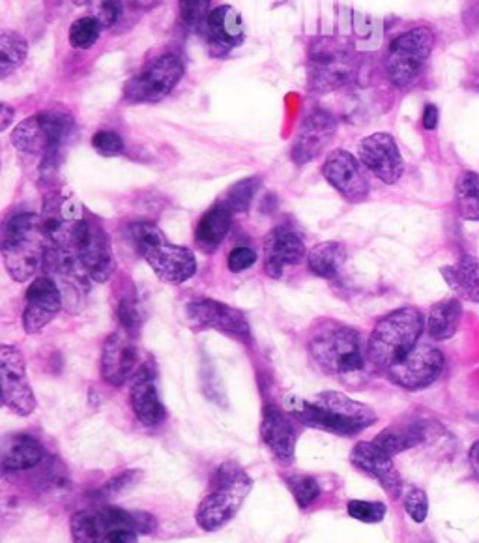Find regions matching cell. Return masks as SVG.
Here are the masks:
<instances>
[{"mask_svg": "<svg viewBox=\"0 0 479 543\" xmlns=\"http://www.w3.org/2000/svg\"><path fill=\"white\" fill-rule=\"evenodd\" d=\"M285 412L304 426L322 429L339 437H354L373 426L377 412L341 392H320L313 401L289 396L283 403Z\"/></svg>", "mask_w": 479, "mask_h": 543, "instance_id": "6da1fadb", "label": "cell"}, {"mask_svg": "<svg viewBox=\"0 0 479 543\" xmlns=\"http://www.w3.org/2000/svg\"><path fill=\"white\" fill-rule=\"evenodd\" d=\"M309 351L317 366L350 388H358L369 379V356L362 336L341 324L320 328L309 343Z\"/></svg>", "mask_w": 479, "mask_h": 543, "instance_id": "7a4b0ae2", "label": "cell"}, {"mask_svg": "<svg viewBox=\"0 0 479 543\" xmlns=\"http://www.w3.org/2000/svg\"><path fill=\"white\" fill-rule=\"evenodd\" d=\"M2 259L10 276L23 283L36 276L44 266L47 238L42 214L21 212L14 214L2 229Z\"/></svg>", "mask_w": 479, "mask_h": 543, "instance_id": "3957f363", "label": "cell"}, {"mask_svg": "<svg viewBox=\"0 0 479 543\" xmlns=\"http://www.w3.org/2000/svg\"><path fill=\"white\" fill-rule=\"evenodd\" d=\"M423 315L418 308H399L378 321L367 341V356L373 369L388 371L403 360L423 334Z\"/></svg>", "mask_w": 479, "mask_h": 543, "instance_id": "277c9868", "label": "cell"}, {"mask_svg": "<svg viewBox=\"0 0 479 543\" xmlns=\"http://www.w3.org/2000/svg\"><path fill=\"white\" fill-rule=\"evenodd\" d=\"M251 489L253 480L240 465L236 463L219 465L212 476L210 491L206 493V497L201 500L195 512L197 525L206 532L223 529L234 515L240 512Z\"/></svg>", "mask_w": 479, "mask_h": 543, "instance_id": "5b68a950", "label": "cell"}, {"mask_svg": "<svg viewBox=\"0 0 479 543\" xmlns=\"http://www.w3.org/2000/svg\"><path fill=\"white\" fill-rule=\"evenodd\" d=\"M135 250L143 255L154 274L171 285H180L197 274V259L193 251L169 242L158 225L139 221L130 227Z\"/></svg>", "mask_w": 479, "mask_h": 543, "instance_id": "8992f818", "label": "cell"}, {"mask_svg": "<svg viewBox=\"0 0 479 543\" xmlns=\"http://www.w3.org/2000/svg\"><path fill=\"white\" fill-rule=\"evenodd\" d=\"M75 133V120L66 109H47L34 117L25 118L14 133L12 145L23 154L44 156L45 169L57 163L60 148Z\"/></svg>", "mask_w": 479, "mask_h": 543, "instance_id": "52a82bcc", "label": "cell"}, {"mask_svg": "<svg viewBox=\"0 0 479 543\" xmlns=\"http://www.w3.org/2000/svg\"><path fill=\"white\" fill-rule=\"evenodd\" d=\"M358 74L352 47L345 40L322 36L309 47L307 77L309 89L326 94L349 85Z\"/></svg>", "mask_w": 479, "mask_h": 543, "instance_id": "ba28073f", "label": "cell"}, {"mask_svg": "<svg viewBox=\"0 0 479 543\" xmlns=\"http://www.w3.org/2000/svg\"><path fill=\"white\" fill-rule=\"evenodd\" d=\"M435 47V34L427 27L408 30L393 42L386 57V74L397 89H408L420 77Z\"/></svg>", "mask_w": 479, "mask_h": 543, "instance_id": "9c48e42d", "label": "cell"}, {"mask_svg": "<svg viewBox=\"0 0 479 543\" xmlns=\"http://www.w3.org/2000/svg\"><path fill=\"white\" fill-rule=\"evenodd\" d=\"M83 212H85L83 205L72 195L62 193L47 195L42 210L47 246L75 251L88 223Z\"/></svg>", "mask_w": 479, "mask_h": 543, "instance_id": "30bf717a", "label": "cell"}, {"mask_svg": "<svg viewBox=\"0 0 479 543\" xmlns=\"http://www.w3.org/2000/svg\"><path fill=\"white\" fill-rule=\"evenodd\" d=\"M184 77V62L167 53L152 60L141 74L131 77L124 87V98L131 103L160 102L167 98Z\"/></svg>", "mask_w": 479, "mask_h": 543, "instance_id": "8fae6325", "label": "cell"}, {"mask_svg": "<svg viewBox=\"0 0 479 543\" xmlns=\"http://www.w3.org/2000/svg\"><path fill=\"white\" fill-rule=\"evenodd\" d=\"M44 270L47 276L59 285L64 298V308L75 313L85 306L90 291V276L75 251L47 246Z\"/></svg>", "mask_w": 479, "mask_h": 543, "instance_id": "7c38bea8", "label": "cell"}, {"mask_svg": "<svg viewBox=\"0 0 479 543\" xmlns=\"http://www.w3.org/2000/svg\"><path fill=\"white\" fill-rule=\"evenodd\" d=\"M186 321L193 330H218L236 341L251 345V328L240 309L221 304L218 300L199 298L186 306Z\"/></svg>", "mask_w": 479, "mask_h": 543, "instance_id": "4fadbf2b", "label": "cell"}, {"mask_svg": "<svg viewBox=\"0 0 479 543\" xmlns=\"http://www.w3.org/2000/svg\"><path fill=\"white\" fill-rule=\"evenodd\" d=\"M442 371H444V354L433 345L420 341L403 360H399L386 371V377L399 388L418 392L438 381Z\"/></svg>", "mask_w": 479, "mask_h": 543, "instance_id": "5bb4252c", "label": "cell"}, {"mask_svg": "<svg viewBox=\"0 0 479 543\" xmlns=\"http://www.w3.org/2000/svg\"><path fill=\"white\" fill-rule=\"evenodd\" d=\"M0 384H2V403L17 416H30L36 411L38 403L27 381L25 356L12 345L0 349Z\"/></svg>", "mask_w": 479, "mask_h": 543, "instance_id": "9a60e30c", "label": "cell"}, {"mask_svg": "<svg viewBox=\"0 0 479 543\" xmlns=\"http://www.w3.org/2000/svg\"><path fill=\"white\" fill-rule=\"evenodd\" d=\"M131 409L146 427L160 426L167 418L158 392V369L152 360L143 362L130 381Z\"/></svg>", "mask_w": 479, "mask_h": 543, "instance_id": "2e32d148", "label": "cell"}, {"mask_svg": "<svg viewBox=\"0 0 479 543\" xmlns=\"http://www.w3.org/2000/svg\"><path fill=\"white\" fill-rule=\"evenodd\" d=\"M360 162L384 184H395L405 173V162L390 133H373L360 143Z\"/></svg>", "mask_w": 479, "mask_h": 543, "instance_id": "e0dca14e", "label": "cell"}, {"mask_svg": "<svg viewBox=\"0 0 479 543\" xmlns=\"http://www.w3.org/2000/svg\"><path fill=\"white\" fill-rule=\"evenodd\" d=\"M75 253L85 266L88 276L96 283H105L113 278L117 270V261L109 235L103 231L100 225L88 221L83 235L77 242Z\"/></svg>", "mask_w": 479, "mask_h": 543, "instance_id": "ac0fdd59", "label": "cell"}, {"mask_svg": "<svg viewBox=\"0 0 479 543\" xmlns=\"http://www.w3.org/2000/svg\"><path fill=\"white\" fill-rule=\"evenodd\" d=\"M203 30L208 53L214 59L227 57L246 38L242 15L229 4L216 6L208 15Z\"/></svg>", "mask_w": 479, "mask_h": 543, "instance_id": "d6986e66", "label": "cell"}, {"mask_svg": "<svg viewBox=\"0 0 479 543\" xmlns=\"http://www.w3.org/2000/svg\"><path fill=\"white\" fill-rule=\"evenodd\" d=\"M139 360L135 336L130 332L118 330L105 339L102 351V377L109 386L118 388L131 381Z\"/></svg>", "mask_w": 479, "mask_h": 543, "instance_id": "ffe728a7", "label": "cell"}, {"mask_svg": "<svg viewBox=\"0 0 479 543\" xmlns=\"http://www.w3.org/2000/svg\"><path fill=\"white\" fill-rule=\"evenodd\" d=\"M62 308H64V298L60 293L59 285L49 276L34 279L27 289V306L23 311L25 332L38 334L59 315Z\"/></svg>", "mask_w": 479, "mask_h": 543, "instance_id": "44dd1931", "label": "cell"}, {"mask_svg": "<svg viewBox=\"0 0 479 543\" xmlns=\"http://www.w3.org/2000/svg\"><path fill=\"white\" fill-rule=\"evenodd\" d=\"M322 175L350 203H360L369 195V182L363 175L362 162L347 150H335L322 167Z\"/></svg>", "mask_w": 479, "mask_h": 543, "instance_id": "7402d4cb", "label": "cell"}, {"mask_svg": "<svg viewBox=\"0 0 479 543\" xmlns=\"http://www.w3.org/2000/svg\"><path fill=\"white\" fill-rule=\"evenodd\" d=\"M350 463L358 470L377 480L380 487L392 497L399 499L403 493V480L393 465V457L384 454L375 442H360L352 448Z\"/></svg>", "mask_w": 479, "mask_h": 543, "instance_id": "603a6c76", "label": "cell"}, {"mask_svg": "<svg viewBox=\"0 0 479 543\" xmlns=\"http://www.w3.org/2000/svg\"><path fill=\"white\" fill-rule=\"evenodd\" d=\"M304 259V240L291 227L279 225L264 238V270L270 278H281L285 266L300 265Z\"/></svg>", "mask_w": 479, "mask_h": 543, "instance_id": "cb8c5ba5", "label": "cell"}, {"mask_svg": "<svg viewBox=\"0 0 479 543\" xmlns=\"http://www.w3.org/2000/svg\"><path fill=\"white\" fill-rule=\"evenodd\" d=\"M335 132H337V122L328 111H322V109L313 111L302 122L298 137L292 145V162L296 165H305L315 160L320 152L330 145Z\"/></svg>", "mask_w": 479, "mask_h": 543, "instance_id": "d4e9b609", "label": "cell"}, {"mask_svg": "<svg viewBox=\"0 0 479 543\" xmlns=\"http://www.w3.org/2000/svg\"><path fill=\"white\" fill-rule=\"evenodd\" d=\"M261 437L266 448L272 452L277 461L289 465L296 452V431L285 412L274 405L264 409L261 422Z\"/></svg>", "mask_w": 479, "mask_h": 543, "instance_id": "484cf974", "label": "cell"}, {"mask_svg": "<svg viewBox=\"0 0 479 543\" xmlns=\"http://www.w3.org/2000/svg\"><path fill=\"white\" fill-rule=\"evenodd\" d=\"M233 216V212L221 201H218L210 210H206L195 229L197 248L203 253H214L218 250L233 227Z\"/></svg>", "mask_w": 479, "mask_h": 543, "instance_id": "4316f807", "label": "cell"}, {"mask_svg": "<svg viewBox=\"0 0 479 543\" xmlns=\"http://www.w3.org/2000/svg\"><path fill=\"white\" fill-rule=\"evenodd\" d=\"M44 446L29 435H15L4 444L2 452V470L19 472L29 470L44 461Z\"/></svg>", "mask_w": 479, "mask_h": 543, "instance_id": "83f0119b", "label": "cell"}, {"mask_svg": "<svg viewBox=\"0 0 479 543\" xmlns=\"http://www.w3.org/2000/svg\"><path fill=\"white\" fill-rule=\"evenodd\" d=\"M442 276L455 293L479 304V259L474 255H463L455 266H444Z\"/></svg>", "mask_w": 479, "mask_h": 543, "instance_id": "f1b7e54d", "label": "cell"}, {"mask_svg": "<svg viewBox=\"0 0 479 543\" xmlns=\"http://www.w3.org/2000/svg\"><path fill=\"white\" fill-rule=\"evenodd\" d=\"M427 441V429L423 424H407V426H393L380 431L375 437V446H378L384 454L395 457L403 454L410 448L420 446Z\"/></svg>", "mask_w": 479, "mask_h": 543, "instance_id": "f546056e", "label": "cell"}, {"mask_svg": "<svg viewBox=\"0 0 479 543\" xmlns=\"http://www.w3.org/2000/svg\"><path fill=\"white\" fill-rule=\"evenodd\" d=\"M347 263V248L341 242H320L307 253L309 270L324 279H334Z\"/></svg>", "mask_w": 479, "mask_h": 543, "instance_id": "4dcf8cb0", "label": "cell"}, {"mask_svg": "<svg viewBox=\"0 0 479 543\" xmlns=\"http://www.w3.org/2000/svg\"><path fill=\"white\" fill-rule=\"evenodd\" d=\"M461 315H463V306L459 300L448 298V300L436 302L435 306L429 309V315H427L429 336L436 341H446V339L453 338L459 328Z\"/></svg>", "mask_w": 479, "mask_h": 543, "instance_id": "1f68e13d", "label": "cell"}, {"mask_svg": "<svg viewBox=\"0 0 479 543\" xmlns=\"http://www.w3.org/2000/svg\"><path fill=\"white\" fill-rule=\"evenodd\" d=\"M27 51L29 44L19 32L4 30L0 34V75L8 77L15 72L27 59Z\"/></svg>", "mask_w": 479, "mask_h": 543, "instance_id": "d6a6232c", "label": "cell"}, {"mask_svg": "<svg viewBox=\"0 0 479 543\" xmlns=\"http://www.w3.org/2000/svg\"><path fill=\"white\" fill-rule=\"evenodd\" d=\"M455 199L461 218L466 221H479V175L468 171L457 180Z\"/></svg>", "mask_w": 479, "mask_h": 543, "instance_id": "836d02e7", "label": "cell"}, {"mask_svg": "<svg viewBox=\"0 0 479 543\" xmlns=\"http://www.w3.org/2000/svg\"><path fill=\"white\" fill-rule=\"evenodd\" d=\"M257 190H259V178H244L229 188V191L223 195L221 203L233 214H244L253 205Z\"/></svg>", "mask_w": 479, "mask_h": 543, "instance_id": "e575fe53", "label": "cell"}, {"mask_svg": "<svg viewBox=\"0 0 479 543\" xmlns=\"http://www.w3.org/2000/svg\"><path fill=\"white\" fill-rule=\"evenodd\" d=\"M73 543L102 542V523L98 512L83 510L72 517Z\"/></svg>", "mask_w": 479, "mask_h": 543, "instance_id": "d590c367", "label": "cell"}, {"mask_svg": "<svg viewBox=\"0 0 479 543\" xmlns=\"http://www.w3.org/2000/svg\"><path fill=\"white\" fill-rule=\"evenodd\" d=\"M145 321V311L141 308V302L135 298V294H126L118 302V323L124 332L137 334Z\"/></svg>", "mask_w": 479, "mask_h": 543, "instance_id": "8d00e7d4", "label": "cell"}, {"mask_svg": "<svg viewBox=\"0 0 479 543\" xmlns=\"http://www.w3.org/2000/svg\"><path fill=\"white\" fill-rule=\"evenodd\" d=\"M102 30V25L92 15L81 17V19L73 21L72 27H70V44L75 49H90L98 42Z\"/></svg>", "mask_w": 479, "mask_h": 543, "instance_id": "74e56055", "label": "cell"}, {"mask_svg": "<svg viewBox=\"0 0 479 543\" xmlns=\"http://www.w3.org/2000/svg\"><path fill=\"white\" fill-rule=\"evenodd\" d=\"M287 487L300 510H307L320 497L319 482L313 476H289Z\"/></svg>", "mask_w": 479, "mask_h": 543, "instance_id": "f35d334b", "label": "cell"}, {"mask_svg": "<svg viewBox=\"0 0 479 543\" xmlns=\"http://www.w3.org/2000/svg\"><path fill=\"white\" fill-rule=\"evenodd\" d=\"M347 512L352 519L365 523V525H377L382 523L388 514L386 504L382 502H371V500H350L347 504Z\"/></svg>", "mask_w": 479, "mask_h": 543, "instance_id": "ab89813d", "label": "cell"}, {"mask_svg": "<svg viewBox=\"0 0 479 543\" xmlns=\"http://www.w3.org/2000/svg\"><path fill=\"white\" fill-rule=\"evenodd\" d=\"M182 23L188 29H203L210 15V0H178Z\"/></svg>", "mask_w": 479, "mask_h": 543, "instance_id": "60d3db41", "label": "cell"}, {"mask_svg": "<svg viewBox=\"0 0 479 543\" xmlns=\"http://www.w3.org/2000/svg\"><path fill=\"white\" fill-rule=\"evenodd\" d=\"M88 8L90 15L102 25V29H111L122 15L120 0H88Z\"/></svg>", "mask_w": 479, "mask_h": 543, "instance_id": "b9f144b4", "label": "cell"}, {"mask_svg": "<svg viewBox=\"0 0 479 543\" xmlns=\"http://www.w3.org/2000/svg\"><path fill=\"white\" fill-rule=\"evenodd\" d=\"M403 504H405V512L414 523L421 525L427 519V515H429V499H427L425 491H421L418 487L408 489Z\"/></svg>", "mask_w": 479, "mask_h": 543, "instance_id": "7bdbcfd3", "label": "cell"}, {"mask_svg": "<svg viewBox=\"0 0 479 543\" xmlns=\"http://www.w3.org/2000/svg\"><path fill=\"white\" fill-rule=\"evenodd\" d=\"M92 147L105 158H115L124 152V139L115 132L102 130L92 137Z\"/></svg>", "mask_w": 479, "mask_h": 543, "instance_id": "ee69618b", "label": "cell"}, {"mask_svg": "<svg viewBox=\"0 0 479 543\" xmlns=\"http://www.w3.org/2000/svg\"><path fill=\"white\" fill-rule=\"evenodd\" d=\"M141 478H143L141 470H126L103 485V495H120V493L131 489L133 485H137Z\"/></svg>", "mask_w": 479, "mask_h": 543, "instance_id": "f6af8a7d", "label": "cell"}, {"mask_svg": "<svg viewBox=\"0 0 479 543\" xmlns=\"http://www.w3.org/2000/svg\"><path fill=\"white\" fill-rule=\"evenodd\" d=\"M257 253L251 250V248H236V250L229 253V259H227V266L233 274H240L244 270H249L251 266L257 263Z\"/></svg>", "mask_w": 479, "mask_h": 543, "instance_id": "bcb514c9", "label": "cell"}, {"mask_svg": "<svg viewBox=\"0 0 479 543\" xmlns=\"http://www.w3.org/2000/svg\"><path fill=\"white\" fill-rule=\"evenodd\" d=\"M98 512V510H96ZM100 523H102V542L100 543H137V532L128 529H117V527H109L102 519V515L98 512Z\"/></svg>", "mask_w": 479, "mask_h": 543, "instance_id": "7dc6e473", "label": "cell"}, {"mask_svg": "<svg viewBox=\"0 0 479 543\" xmlns=\"http://www.w3.org/2000/svg\"><path fill=\"white\" fill-rule=\"evenodd\" d=\"M466 89L479 92V55H474L468 62V70L465 77Z\"/></svg>", "mask_w": 479, "mask_h": 543, "instance_id": "c3c4849f", "label": "cell"}, {"mask_svg": "<svg viewBox=\"0 0 479 543\" xmlns=\"http://www.w3.org/2000/svg\"><path fill=\"white\" fill-rule=\"evenodd\" d=\"M438 118H440L438 107L433 105V103L425 105V109H423V118H421L423 128H425V130H429V132H433V130H436V126H438Z\"/></svg>", "mask_w": 479, "mask_h": 543, "instance_id": "681fc988", "label": "cell"}, {"mask_svg": "<svg viewBox=\"0 0 479 543\" xmlns=\"http://www.w3.org/2000/svg\"><path fill=\"white\" fill-rule=\"evenodd\" d=\"M463 19H465L466 29L474 30L479 25V0H472L468 6H466L465 14H463Z\"/></svg>", "mask_w": 479, "mask_h": 543, "instance_id": "f907efd6", "label": "cell"}, {"mask_svg": "<svg viewBox=\"0 0 479 543\" xmlns=\"http://www.w3.org/2000/svg\"><path fill=\"white\" fill-rule=\"evenodd\" d=\"M15 118V109L14 107H10L8 103H2L0 105V132H4L10 124H12V120Z\"/></svg>", "mask_w": 479, "mask_h": 543, "instance_id": "816d5d0a", "label": "cell"}, {"mask_svg": "<svg viewBox=\"0 0 479 543\" xmlns=\"http://www.w3.org/2000/svg\"><path fill=\"white\" fill-rule=\"evenodd\" d=\"M468 463L474 470V474L479 478V441L472 444V448L468 450Z\"/></svg>", "mask_w": 479, "mask_h": 543, "instance_id": "f5cc1de1", "label": "cell"}, {"mask_svg": "<svg viewBox=\"0 0 479 543\" xmlns=\"http://www.w3.org/2000/svg\"><path fill=\"white\" fill-rule=\"evenodd\" d=\"M72 2L75 6H85V4H88V0H72Z\"/></svg>", "mask_w": 479, "mask_h": 543, "instance_id": "db71d44e", "label": "cell"}]
</instances>
